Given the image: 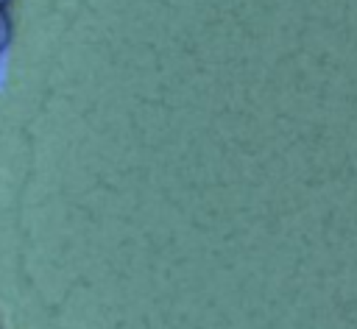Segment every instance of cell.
Masks as SVG:
<instances>
[{
    "label": "cell",
    "instance_id": "cell-1",
    "mask_svg": "<svg viewBox=\"0 0 357 329\" xmlns=\"http://www.w3.org/2000/svg\"><path fill=\"white\" fill-rule=\"evenodd\" d=\"M8 36H11V22H8V17H6V11L0 8V50L8 45Z\"/></svg>",
    "mask_w": 357,
    "mask_h": 329
},
{
    "label": "cell",
    "instance_id": "cell-2",
    "mask_svg": "<svg viewBox=\"0 0 357 329\" xmlns=\"http://www.w3.org/2000/svg\"><path fill=\"white\" fill-rule=\"evenodd\" d=\"M6 3H8V0H0V8H3V6H6Z\"/></svg>",
    "mask_w": 357,
    "mask_h": 329
}]
</instances>
